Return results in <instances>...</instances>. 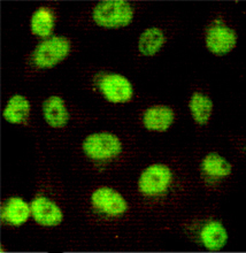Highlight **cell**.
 <instances>
[{"mask_svg": "<svg viewBox=\"0 0 246 253\" xmlns=\"http://www.w3.org/2000/svg\"><path fill=\"white\" fill-rule=\"evenodd\" d=\"M132 16V7L125 1H105L99 3L93 10L94 22L106 28L128 26Z\"/></svg>", "mask_w": 246, "mask_h": 253, "instance_id": "1", "label": "cell"}, {"mask_svg": "<svg viewBox=\"0 0 246 253\" xmlns=\"http://www.w3.org/2000/svg\"><path fill=\"white\" fill-rule=\"evenodd\" d=\"M83 150L91 159L106 160L118 156L121 151V143L112 133H94L85 139Z\"/></svg>", "mask_w": 246, "mask_h": 253, "instance_id": "2", "label": "cell"}, {"mask_svg": "<svg viewBox=\"0 0 246 253\" xmlns=\"http://www.w3.org/2000/svg\"><path fill=\"white\" fill-rule=\"evenodd\" d=\"M69 42L62 37H52L44 41L36 48L34 61L40 68H51L60 62L69 53Z\"/></svg>", "mask_w": 246, "mask_h": 253, "instance_id": "3", "label": "cell"}, {"mask_svg": "<svg viewBox=\"0 0 246 253\" xmlns=\"http://www.w3.org/2000/svg\"><path fill=\"white\" fill-rule=\"evenodd\" d=\"M171 183V171L164 165H153L139 178L138 188L143 195L158 196L164 193Z\"/></svg>", "mask_w": 246, "mask_h": 253, "instance_id": "4", "label": "cell"}, {"mask_svg": "<svg viewBox=\"0 0 246 253\" xmlns=\"http://www.w3.org/2000/svg\"><path fill=\"white\" fill-rule=\"evenodd\" d=\"M100 90L112 103H125L131 99L133 90L131 84L121 75H106L100 81Z\"/></svg>", "mask_w": 246, "mask_h": 253, "instance_id": "5", "label": "cell"}, {"mask_svg": "<svg viewBox=\"0 0 246 253\" xmlns=\"http://www.w3.org/2000/svg\"><path fill=\"white\" fill-rule=\"evenodd\" d=\"M92 205L107 215H121L126 210V203L123 197L108 188H100L93 192Z\"/></svg>", "mask_w": 246, "mask_h": 253, "instance_id": "6", "label": "cell"}, {"mask_svg": "<svg viewBox=\"0 0 246 253\" xmlns=\"http://www.w3.org/2000/svg\"><path fill=\"white\" fill-rule=\"evenodd\" d=\"M206 45L213 53L226 54L236 45V34L230 28L215 26L207 33Z\"/></svg>", "mask_w": 246, "mask_h": 253, "instance_id": "7", "label": "cell"}, {"mask_svg": "<svg viewBox=\"0 0 246 253\" xmlns=\"http://www.w3.org/2000/svg\"><path fill=\"white\" fill-rule=\"evenodd\" d=\"M34 219L41 226H58L62 221V213L59 207L47 198L35 199L31 204Z\"/></svg>", "mask_w": 246, "mask_h": 253, "instance_id": "8", "label": "cell"}, {"mask_svg": "<svg viewBox=\"0 0 246 253\" xmlns=\"http://www.w3.org/2000/svg\"><path fill=\"white\" fill-rule=\"evenodd\" d=\"M174 113L169 107L154 106L144 113V126L153 131H164L173 124Z\"/></svg>", "mask_w": 246, "mask_h": 253, "instance_id": "9", "label": "cell"}, {"mask_svg": "<svg viewBox=\"0 0 246 253\" xmlns=\"http://www.w3.org/2000/svg\"><path fill=\"white\" fill-rule=\"evenodd\" d=\"M43 111L45 120L53 128H60L68 121V112L61 98L55 96L48 98L45 100Z\"/></svg>", "mask_w": 246, "mask_h": 253, "instance_id": "10", "label": "cell"}, {"mask_svg": "<svg viewBox=\"0 0 246 253\" xmlns=\"http://www.w3.org/2000/svg\"><path fill=\"white\" fill-rule=\"evenodd\" d=\"M200 237H202L204 247L209 249V250H220V249H222L226 245L228 238L227 231L222 224L215 222V221L207 223L203 228Z\"/></svg>", "mask_w": 246, "mask_h": 253, "instance_id": "11", "label": "cell"}, {"mask_svg": "<svg viewBox=\"0 0 246 253\" xmlns=\"http://www.w3.org/2000/svg\"><path fill=\"white\" fill-rule=\"evenodd\" d=\"M29 101L22 96H14L7 104L3 111V118L10 124H21L29 114Z\"/></svg>", "mask_w": 246, "mask_h": 253, "instance_id": "12", "label": "cell"}, {"mask_svg": "<svg viewBox=\"0 0 246 253\" xmlns=\"http://www.w3.org/2000/svg\"><path fill=\"white\" fill-rule=\"evenodd\" d=\"M164 43L163 31L158 28H150L144 31L139 38L138 48L139 52L144 55H154L160 50Z\"/></svg>", "mask_w": 246, "mask_h": 253, "instance_id": "13", "label": "cell"}, {"mask_svg": "<svg viewBox=\"0 0 246 253\" xmlns=\"http://www.w3.org/2000/svg\"><path fill=\"white\" fill-rule=\"evenodd\" d=\"M190 111L198 125H206L213 111V103L203 93H195L190 100Z\"/></svg>", "mask_w": 246, "mask_h": 253, "instance_id": "14", "label": "cell"}, {"mask_svg": "<svg viewBox=\"0 0 246 253\" xmlns=\"http://www.w3.org/2000/svg\"><path fill=\"white\" fill-rule=\"evenodd\" d=\"M30 209L28 204L21 198H12L7 203L5 216L8 222L14 226H21L29 217Z\"/></svg>", "mask_w": 246, "mask_h": 253, "instance_id": "15", "label": "cell"}, {"mask_svg": "<svg viewBox=\"0 0 246 253\" xmlns=\"http://www.w3.org/2000/svg\"><path fill=\"white\" fill-rule=\"evenodd\" d=\"M203 170L212 177H224L231 173V165L216 153H210L204 159Z\"/></svg>", "mask_w": 246, "mask_h": 253, "instance_id": "16", "label": "cell"}, {"mask_svg": "<svg viewBox=\"0 0 246 253\" xmlns=\"http://www.w3.org/2000/svg\"><path fill=\"white\" fill-rule=\"evenodd\" d=\"M53 29V17L46 8L38 9L31 19V31L41 37H46Z\"/></svg>", "mask_w": 246, "mask_h": 253, "instance_id": "17", "label": "cell"}]
</instances>
